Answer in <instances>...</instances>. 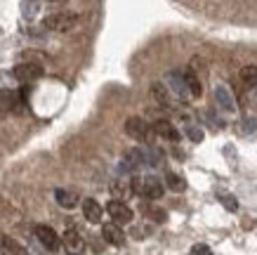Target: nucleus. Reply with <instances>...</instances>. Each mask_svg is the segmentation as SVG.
Wrapping results in <instances>:
<instances>
[{
  "mask_svg": "<svg viewBox=\"0 0 257 255\" xmlns=\"http://www.w3.org/2000/svg\"><path fill=\"white\" fill-rule=\"evenodd\" d=\"M125 132L137 142H144V144H151V139H154V128L140 116H130L125 121Z\"/></svg>",
  "mask_w": 257,
  "mask_h": 255,
  "instance_id": "7ed1b4c3",
  "label": "nucleus"
},
{
  "mask_svg": "<svg viewBox=\"0 0 257 255\" xmlns=\"http://www.w3.org/2000/svg\"><path fill=\"white\" fill-rule=\"evenodd\" d=\"M36 239L47 248V250H57L59 248V236L52 227H47V224H38L36 227Z\"/></svg>",
  "mask_w": 257,
  "mask_h": 255,
  "instance_id": "6e6552de",
  "label": "nucleus"
},
{
  "mask_svg": "<svg viewBox=\"0 0 257 255\" xmlns=\"http://www.w3.org/2000/svg\"><path fill=\"white\" fill-rule=\"evenodd\" d=\"M219 199H222V203L226 206V210H236V208H238V201H236L234 196H229V194L222 192V194H219Z\"/></svg>",
  "mask_w": 257,
  "mask_h": 255,
  "instance_id": "412c9836",
  "label": "nucleus"
},
{
  "mask_svg": "<svg viewBox=\"0 0 257 255\" xmlns=\"http://www.w3.org/2000/svg\"><path fill=\"white\" fill-rule=\"evenodd\" d=\"M165 185H168V189H172V192H184V189H187V180L179 178L177 173H165Z\"/></svg>",
  "mask_w": 257,
  "mask_h": 255,
  "instance_id": "a211bd4d",
  "label": "nucleus"
},
{
  "mask_svg": "<svg viewBox=\"0 0 257 255\" xmlns=\"http://www.w3.org/2000/svg\"><path fill=\"white\" fill-rule=\"evenodd\" d=\"M238 83H241L245 90L257 88V66H243V69L238 71Z\"/></svg>",
  "mask_w": 257,
  "mask_h": 255,
  "instance_id": "2eb2a0df",
  "label": "nucleus"
},
{
  "mask_svg": "<svg viewBox=\"0 0 257 255\" xmlns=\"http://www.w3.org/2000/svg\"><path fill=\"white\" fill-rule=\"evenodd\" d=\"M55 199H57V203H59L62 208H66V210H71V208H76V206H78V194L71 192V189H57Z\"/></svg>",
  "mask_w": 257,
  "mask_h": 255,
  "instance_id": "4468645a",
  "label": "nucleus"
},
{
  "mask_svg": "<svg viewBox=\"0 0 257 255\" xmlns=\"http://www.w3.org/2000/svg\"><path fill=\"white\" fill-rule=\"evenodd\" d=\"M101 236H104V241H109L111 246H123L125 243V234H123V229H120V224H116V222L104 224V227H101Z\"/></svg>",
  "mask_w": 257,
  "mask_h": 255,
  "instance_id": "1a4fd4ad",
  "label": "nucleus"
},
{
  "mask_svg": "<svg viewBox=\"0 0 257 255\" xmlns=\"http://www.w3.org/2000/svg\"><path fill=\"white\" fill-rule=\"evenodd\" d=\"M62 246L69 255H83V250H85V239H83L76 229H66L62 236Z\"/></svg>",
  "mask_w": 257,
  "mask_h": 255,
  "instance_id": "39448f33",
  "label": "nucleus"
},
{
  "mask_svg": "<svg viewBox=\"0 0 257 255\" xmlns=\"http://www.w3.org/2000/svg\"><path fill=\"white\" fill-rule=\"evenodd\" d=\"M17 80H22V83H33V80H38L43 76V69H40V64H33V62H24V64H17L15 69H12Z\"/></svg>",
  "mask_w": 257,
  "mask_h": 255,
  "instance_id": "20e7f679",
  "label": "nucleus"
},
{
  "mask_svg": "<svg viewBox=\"0 0 257 255\" xmlns=\"http://www.w3.org/2000/svg\"><path fill=\"white\" fill-rule=\"evenodd\" d=\"M106 213H109L111 220H113L116 224H127V222H133V210L127 208V203L118 201V199L109 201V206H106Z\"/></svg>",
  "mask_w": 257,
  "mask_h": 255,
  "instance_id": "423d86ee",
  "label": "nucleus"
},
{
  "mask_svg": "<svg viewBox=\"0 0 257 255\" xmlns=\"http://www.w3.org/2000/svg\"><path fill=\"white\" fill-rule=\"evenodd\" d=\"M189 255H212V250L205 246V243H196V246L191 248V253H189Z\"/></svg>",
  "mask_w": 257,
  "mask_h": 255,
  "instance_id": "5701e85b",
  "label": "nucleus"
},
{
  "mask_svg": "<svg viewBox=\"0 0 257 255\" xmlns=\"http://www.w3.org/2000/svg\"><path fill=\"white\" fill-rule=\"evenodd\" d=\"M165 85H168V90H170L175 97H179V100H189V97H191L187 90V83H184V76H182L179 71H170V73L165 76Z\"/></svg>",
  "mask_w": 257,
  "mask_h": 255,
  "instance_id": "0eeeda50",
  "label": "nucleus"
},
{
  "mask_svg": "<svg viewBox=\"0 0 257 255\" xmlns=\"http://www.w3.org/2000/svg\"><path fill=\"white\" fill-rule=\"evenodd\" d=\"M78 19L80 17L76 12H52L43 19V26L47 31H55V33H66L71 29L78 26Z\"/></svg>",
  "mask_w": 257,
  "mask_h": 255,
  "instance_id": "f257e3e1",
  "label": "nucleus"
},
{
  "mask_svg": "<svg viewBox=\"0 0 257 255\" xmlns=\"http://www.w3.org/2000/svg\"><path fill=\"white\" fill-rule=\"evenodd\" d=\"M182 76H184V83H187L189 95H191V97H201V95H203V85H201V80H198V76H196L194 71H184Z\"/></svg>",
  "mask_w": 257,
  "mask_h": 255,
  "instance_id": "dca6fc26",
  "label": "nucleus"
},
{
  "mask_svg": "<svg viewBox=\"0 0 257 255\" xmlns=\"http://www.w3.org/2000/svg\"><path fill=\"white\" fill-rule=\"evenodd\" d=\"M151 95H154V100H156L158 104H163V107H170V104H172L170 90H168L163 83H154V85H151Z\"/></svg>",
  "mask_w": 257,
  "mask_h": 255,
  "instance_id": "f3484780",
  "label": "nucleus"
},
{
  "mask_svg": "<svg viewBox=\"0 0 257 255\" xmlns=\"http://www.w3.org/2000/svg\"><path fill=\"white\" fill-rule=\"evenodd\" d=\"M38 8H40L38 0H24L22 3V15L26 17V19H33V17L38 15Z\"/></svg>",
  "mask_w": 257,
  "mask_h": 255,
  "instance_id": "6ab92c4d",
  "label": "nucleus"
},
{
  "mask_svg": "<svg viewBox=\"0 0 257 255\" xmlns=\"http://www.w3.org/2000/svg\"><path fill=\"white\" fill-rule=\"evenodd\" d=\"M215 102H217V107L224 109V111H236L234 95H231V90L224 88V85H217V88H215Z\"/></svg>",
  "mask_w": 257,
  "mask_h": 255,
  "instance_id": "9b49d317",
  "label": "nucleus"
},
{
  "mask_svg": "<svg viewBox=\"0 0 257 255\" xmlns=\"http://www.w3.org/2000/svg\"><path fill=\"white\" fill-rule=\"evenodd\" d=\"M140 165H144V151H142V149H133V151H127L125 158L120 161V173H135Z\"/></svg>",
  "mask_w": 257,
  "mask_h": 255,
  "instance_id": "9d476101",
  "label": "nucleus"
},
{
  "mask_svg": "<svg viewBox=\"0 0 257 255\" xmlns=\"http://www.w3.org/2000/svg\"><path fill=\"white\" fill-rule=\"evenodd\" d=\"M83 215H85L87 222H101V215H104V210H101V206L94 199H85L83 201Z\"/></svg>",
  "mask_w": 257,
  "mask_h": 255,
  "instance_id": "ddd939ff",
  "label": "nucleus"
},
{
  "mask_svg": "<svg viewBox=\"0 0 257 255\" xmlns=\"http://www.w3.org/2000/svg\"><path fill=\"white\" fill-rule=\"evenodd\" d=\"M47 3H66V0H47Z\"/></svg>",
  "mask_w": 257,
  "mask_h": 255,
  "instance_id": "b1692460",
  "label": "nucleus"
},
{
  "mask_svg": "<svg viewBox=\"0 0 257 255\" xmlns=\"http://www.w3.org/2000/svg\"><path fill=\"white\" fill-rule=\"evenodd\" d=\"M151 128H154V135H161L163 139H170V142H177L179 139V130L170 123V121H165V118H158Z\"/></svg>",
  "mask_w": 257,
  "mask_h": 255,
  "instance_id": "f8f14e48",
  "label": "nucleus"
},
{
  "mask_svg": "<svg viewBox=\"0 0 257 255\" xmlns=\"http://www.w3.org/2000/svg\"><path fill=\"white\" fill-rule=\"evenodd\" d=\"M187 135L191 137V142H203V130H201V128H196V125H189Z\"/></svg>",
  "mask_w": 257,
  "mask_h": 255,
  "instance_id": "4be33fe9",
  "label": "nucleus"
},
{
  "mask_svg": "<svg viewBox=\"0 0 257 255\" xmlns=\"http://www.w3.org/2000/svg\"><path fill=\"white\" fill-rule=\"evenodd\" d=\"M144 213H147L149 217H151V220H156V222H165V213L161 208H154V206H144Z\"/></svg>",
  "mask_w": 257,
  "mask_h": 255,
  "instance_id": "aec40b11",
  "label": "nucleus"
},
{
  "mask_svg": "<svg viewBox=\"0 0 257 255\" xmlns=\"http://www.w3.org/2000/svg\"><path fill=\"white\" fill-rule=\"evenodd\" d=\"M133 192L154 201V199H161V196H163L165 187L156 175H147V178H135L133 180Z\"/></svg>",
  "mask_w": 257,
  "mask_h": 255,
  "instance_id": "f03ea898",
  "label": "nucleus"
}]
</instances>
